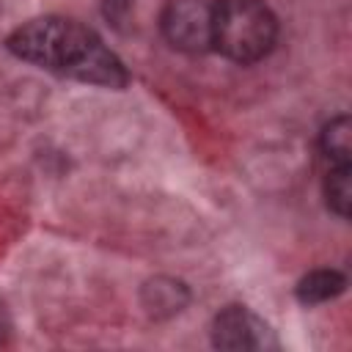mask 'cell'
<instances>
[{
	"instance_id": "obj_10",
	"label": "cell",
	"mask_w": 352,
	"mask_h": 352,
	"mask_svg": "<svg viewBox=\"0 0 352 352\" xmlns=\"http://www.w3.org/2000/svg\"><path fill=\"white\" fill-rule=\"evenodd\" d=\"M126 8H129V0H104V14L107 16H116L118 19Z\"/></svg>"
},
{
	"instance_id": "obj_3",
	"label": "cell",
	"mask_w": 352,
	"mask_h": 352,
	"mask_svg": "<svg viewBox=\"0 0 352 352\" xmlns=\"http://www.w3.org/2000/svg\"><path fill=\"white\" fill-rule=\"evenodd\" d=\"M217 0H168L160 16L162 36L182 52L212 50Z\"/></svg>"
},
{
	"instance_id": "obj_9",
	"label": "cell",
	"mask_w": 352,
	"mask_h": 352,
	"mask_svg": "<svg viewBox=\"0 0 352 352\" xmlns=\"http://www.w3.org/2000/svg\"><path fill=\"white\" fill-rule=\"evenodd\" d=\"M11 314H8V308L0 302V346L8 341V336H11Z\"/></svg>"
},
{
	"instance_id": "obj_7",
	"label": "cell",
	"mask_w": 352,
	"mask_h": 352,
	"mask_svg": "<svg viewBox=\"0 0 352 352\" xmlns=\"http://www.w3.org/2000/svg\"><path fill=\"white\" fill-rule=\"evenodd\" d=\"M324 198H327V206L338 217H346L349 214V204H352L349 165H330V170L324 176Z\"/></svg>"
},
{
	"instance_id": "obj_2",
	"label": "cell",
	"mask_w": 352,
	"mask_h": 352,
	"mask_svg": "<svg viewBox=\"0 0 352 352\" xmlns=\"http://www.w3.org/2000/svg\"><path fill=\"white\" fill-rule=\"evenodd\" d=\"M278 38V22L261 0H217L212 50L234 63L261 60Z\"/></svg>"
},
{
	"instance_id": "obj_5",
	"label": "cell",
	"mask_w": 352,
	"mask_h": 352,
	"mask_svg": "<svg viewBox=\"0 0 352 352\" xmlns=\"http://www.w3.org/2000/svg\"><path fill=\"white\" fill-rule=\"evenodd\" d=\"M344 286H346V280H344L341 272L314 270L297 283V300L305 302V305H319V302H327V300L338 297L344 292Z\"/></svg>"
},
{
	"instance_id": "obj_8",
	"label": "cell",
	"mask_w": 352,
	"mask_h": 352,
	"mask_svg": "<svg viewBox=\"0 0 352 352\" xmlns=\"http://www.w3.org/2000/svg\"><path fill=\"white\" fill-rule=\"evenodd\" d=\"M187 302V292L182 283L173 280H157L146 286V305L157 314H173L182 311V305Z\"/></svg>"
},
{
	"instance_id": "obj_4",
	"label": "cell",
	"mask_w": 352,
	"mask_h": 352,
	"mask_svg": "<svg viewBox=\"0 0 352 352\" xmlns=\"http://www.w3.org/2000/svg\"><path fill=\"white\" fill-rule=\"evenodd\" d=\"M212 344L217 349H267L270 327L245 305H228L212 319Z\"/></svg>"
},
{
	"instance_id": "obj_1",
	"label": "cell",
	"mask_w": 352,
	"mask_h": 352,
	"mask_svg": "<svg viewBox=\"0 0 352 352\" xmlns=\"http://www.w3.org/2000/svg\"><path fill=\"white\" fill-rule=\"evenodd\" d=\"M6 47L47 72H55L69 80L102 85V88H124L126 69L116 52L104 47V41L85 25L63 16H38L19 25Z\"/></svg>"
},
{
	"instance_id": "obj_6",
	"label": "cell",
	"mask_w": 352,
	"mask_h": 352,
	"mask_svg": "<svg viewBox=\"0 0 352 352\" xmlns=\"http://www.w3.org/2000/svg\"><path fill=\"white\" fill-rule=\"evenodd\" d=\"M319 146H322V154L327 157L330 165H349V154H352V124H349V118L338 116L330 124H324Z\"/></svg>"
}]
</instances>
